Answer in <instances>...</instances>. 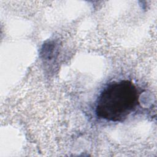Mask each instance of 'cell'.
I'll use <instances>...</instances> for the list:
<instances>
[{
    "mask_svg": "<svg viewBox=\"0 0 157 157\" xmlns=\"http://www.w3.org/2000/svg\"><path fill=\"white\" fill-rule=\"evenodd\" d=\"M139 97L138 90L132 82H112L99 94L96 102V114L107 121H122L136 110Z\"/></svg>",
    "mask_w": 157,
    "mask_h": 157,
    "instance_id": "obj_1",
    "label": "cell"
}]
</instances>
